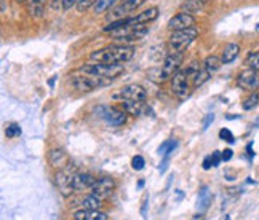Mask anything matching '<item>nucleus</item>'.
<instances>
[{
  "label": "nucleus",
  "mask_w": 259,
  "mask_h": 220,
  "mask_svg": "<svg viewBox=\"0 0 259 220\" xmlns=\"http://www.w3.org/2000/svg\"><path fill=\"white\" fill-rule=\"evenodd\" d=\"M77 2L78 0H61V7L64 12H69V10H72L74 7H77Z\"/></svg>",
  "instance_id": "nucleus-33"
},
{
  "label": "nucleus",
  "mask_w": 259,
  "mask_h": 220,
  "mask_svg": "<svg viewBox=\"0 0 259 220\" xmlns=\"http://www.w3.org/2000/svg\"><path fill=\"white\" fill-rule=\"evenodd\" d=\"M122 102H123V108L133 117L152 115V108L146 104V101H132V99H125Z\"/></svg>",
  "instance_id": "nucleus-14"
},
{
  "label": "nucleus",
  "mask_w": 259,
  "mask_h": 220,
  "mask_svg": "<svg viewBox=\"0 0 259 220\" xmlns=\"http://www.w3.org/2000/svg\"><path fill=\"white\" fill-rule=\"evenodd\" d=\"M21 126H19L18 123H10L8 126H7V129H5V134H7V137L8 139H15V137H18V136H21Z\"/></svg>",
  "instance_id": "nucleus-27"
},
{
  "label": "nucleus",
  "mask_w": 259,
  "mask_h": 220,
  "mask_svg": "<svg viewBox=\"0 0 259 220\" xmlns=\"http://www.w3.org/2000/svg\"><path fill=\"white\" fill-rule=\"evenodd\" d=\"M98 2V0H78L77 2V12H80V13H83V12H87L88 8H92V7H95V4Z\"/></svg>",
  "instance_id": "nucleus-30"
},
{
  "label": "nucleus",
  "mask_w": 259,
  "mask_h": 220,
  "mask_svg": "<svg viewBox=\"0 0 259 220\" xmlns=\"http://www.w3.org/2000/svg\"><path fill=\"white\" fill-rule=\"evenodd\" d=\"M211 199H213V195H211V192H210V188H208V187H202L200 193H198V204H197L198 211H200V212H205L206 209L210 207Z\"/></svg>",
  "instance_id": "nucleus-20"
},
{
  "label": "nucleus",
  "mask_w": 259,
  "mask_h": 220,
  "mask_svg": "<svg viewBox=\"0 0 259 220\" xmlns=\"http://www.w3.org/2000/svg\"><path fill=\"white\" fill-rule=\"evenodd\" d=\"M211 158H213V166L214 168L219 166V164H221V161H223V155H221V152H218V150L211 153Z\"/></svg>",
  "instance_id": "nucleus-34"
},
{
  "label": "nucleus",
  "mask_w": 259,
  "mask_h": 220,
  "mask_svg": "<svg viewBox=\"0 0 259 220\" xmlns=\"http://www.w3.org/2000/svg\"><path fill=\"white\" fill-rule=\"evenodd\" d=\"M115 2H117V0H98V2L95 4V7H93L95 15H103V13H106L109 8H112L115 5Z\"/></svg>",
  "instance_id": "nucleus-24"
},
{
  "label": "nucleus",
  "mask_w": 259,
  "mask_h": 220,
  "mask_svg": "<svg viewBox=\"0 0 259 220\" xmlns=\"http://www.w3.org/2000/svg\"><path fill=\"white\" fill-rule=\"evenodd\" d=\"M78 71L87 72V74H93L98 77H103L107 80H114L118 75L123 74V64H104V63H90L87 66H82Z\"/></svg>",
  "instance_id": "nucleus-4"
},
{
  "label": "nucleus",
  "mask_w": 259,
  "mask_h": 220,
  "mask_svg": "<svg viewBox=\"0 0 259 220\" xmlns=\"http://www.w3.org/2000/svg\"><path fill=\"white\" fill-rule=\"evenodd\" d=\"M48 159H50V164L55 169H63L71 164L69 163V156L63 148H53L48 155Z\"/></svg>",
  "instance_id": "nucleus-16"
},
{
  "label": "nucleus",
  "mask_w": 259,
  "mask_h": 220,
  "mask_svg": "<svg viewBox=\"0 0 259 220\" xmlns=\"http://www.w3.org/2000/svg\"><path fill=\"white\" fill-rule=\"evenodd\" d=\"M52 5H53V8H58V0H53Z\"/></svg>",
  "instance_id": "nucleus-39"
},
{
  "label": "nucleus",
  "mask_w": 259,
  "mask_h": 220,
  "mask_svg": "<svg viewBox=\"0 0 259 220\" xmlns=\"http://www.w3.org/2000/svg\"><path fill=\"white\" fill-rule=\"evenodd\" d=\"M223 64H224V63H223V59H221V58H218V56H214V54L208 56V58L205 59V61H203V67H205L210 74H216V72L219 71V69H221Z\"/></svg>",
  "instance_id": "nucleus-22"
},
{
  "label": "nucleus",
  "mask_w": 259,
  "mask_h": 220,
  "mask_svg": "<svg viewBox=\"0 0 259 220\" xmlns=\"http://www.w3.org/2000/svg\"><path fill=\"white\" fill-rule=\"evenodd\" d=\"M74 177H75V171L72 169L71 164L63 168V169H59L55 176L56 187L59 190V193H61L64 198H69L75 192L74 190Z\"/></svg>",
  "instance_id": "nucleus-6"
},
{
  "label": "nucleus",
  "mask_w": 259,
  "mask_h": 220,
  "mask_svg": "<svg viewBox=\"0 0 259 220\" xmlns=\"http://www.w3.org/2000/svg\"><path fill=\"white\" fill-rule=\"evenodd\" d=\"M144 166H146V159L141 155H136L132 159V168L135 169V171H141V169H144Z\"/></svg>",
  "instance_id": "nucleus-32"
},
{
  "label": "nucleus",
  "mask_w": 259,
  "mask_h": 220,
  "mask_svg": "<svg viewBox=\"0 0 259 220\" xmlns=\"http://www.w3.org/2000/svg\"><path fill=\"white\" fill-rule=\"evenodd\" d=\"M197 37H198V31L195 27L171 31L170 40H168V45H170L171 51H184V49H187V46H191V43Z\"/></svg>",
  "instance_id": "nucleus-5"
},
{
  "label": "nucleus",
  "mask_w": 259,
  "mask_h": 220,
  "mask_svg": "<svg viewBox=\"0 0 259 220\" xmlns=\"http://www.w3.org/2000/svg\"><path fill=\"white\" fill-rule=\"evenodd\" d=\"M176 142L175 141H166L160 145V148H158V153H160L162 156H170L173 152H175V148H176Z\"/></svg>",
  "instance_id": "nucleus-26"
},
{
  "label": "nucleus",
  "mask_w": 259,
  "mask_h": 220,
  "mask_svg": "<svg viewBox=\"0 0 259 220\" xmlns=\"http://www.w3.org/2000/svg\"><path fill=\"white\" fill-rule=\"evenodd\" d=\"M18 2H19V4H26V2H27V0H18Z\"/></svg>",
  "instance_id": "nucleus-40"
},
{
  "label": "nucleus",
  "mask_w": 259,
  "mask_h": 220,
  "mask_svg": "<svg viewBox=\"0 0 259 220\" xmlns=\"http://www.w3.org/2000/svg\"><path fill=\"white\" fill-rule=\"evenodd\" d=\"M210 168H213V158H211V155H208L203 159V169H210Z\"/></svg>",
  "instance_id": "nucleus-37"
},
{
  "label": "nucleus",
  "mask_w": 259,
  "mask_h": 220,
  "mask_svg": "<svg viewBox=\"0 0 259 220\" xmlns=\"http://www.w3.org/2000/svg\"><path fill=\"white\" fill-rule=\"evenodd\" d=\"M246 66L254 69V71H259V51H253L246 56Z\"/></svg>",
  "instance_id": "nucleus-28"
},
{
  "label": "nucleus",
  "mask_w": 259,
  "mask_h": 220,
  "mask_svg": "<svg viewBox=\"0 0 259 220\" xmlns=\"http://www.w3.org/2000/svg\"><path fill=\"white\" fill-rule=\"evenodd\" d=\"M179 8L184 13H200L203 10V2H200V0H184Z\"/></svg>",
  "instance_id": "nucleus-21"
},
{
  "label": "nucleus",
  "mask_w": 259,
  "mask_h": 220,
  "mask_svg": "<svg viewBox=\"0 0 259 220\" xmlns=\"http://www.w3.org/2000/svg\"><path fill=\"white\" fill-rule=\"evenodd\" d=\"M96 182V177L88 173H75L74 177V190L75 192H83V190H92Z\"/></svg>",
  "instance_id": "nucleus-15"
},
{
  "label": "nucleus",
  "mask_w": 259,
  "mask_h": 220,
  "mask_svg": "<svg viewBox=\"0 0 259 220\" xmlns=\"http://www.w3.org/2000/svg\"><path fill=\"white\" fill-rule=\"evenodd\" d=\"M189 75L186 74V71H178L173 77H171V91L178 96V97H187L189 93H191V88H189Z\"/></svg>",
  "instance_id": "nucleus-8"
},
{
  "label": "nucleus",
  "mask_w": 259,
  "mask_h": 220,
  "mask_svg": "<svg viewBox=\"0 0 259 220\" xmlns=\"http://www.w3.org/2000/svg\"><path fill=\"white\" fill-rule=\"evenodd\" d=\"M75 220H109L106 212H101L99 209H80L72 215Z\"/></svg>",
  "instance_id": "nucleus-17"
},
{
  "label": "nucleus",
  "mask_w": 259,
  "mask_h": 220,
  "mask_svg": "<svg viewBox=\"0 0 259 220\" xmlns=\"http://www.w3.org/2000/svg\"><path fill=\"white\" fill-rule=\"evenodd\" d=\"M101 201H103L101 198H98L96 195L90 193V195H87V196L82 198L80 204H82L83 209H99V207H101V204H103Z\"/></svg>",
  "instance_id": "nucleus-23"
},
{
  "label": "nucleus",
  "mask_w": 259,
  "mask_h": 220,
  "mask_svg": "<svg viewBox=\"0 0 259 220\" xmlns=\"http://www.w3.org/2000/svg\"><path fill=\"white\" fill-rule=\"evenodd\" d=\"M114 188H115V181L112 177H99V179H96V182L90 192H92L93 195H96L98 198L106 199L112 195Z\"/></svg>",
  "instance_id": "nucleus-10"
},
{
  "label": "nucleus",
  "mask_w": 259,
  "mask_h": 220,
  "mask_svg": "<svg viewBox=\"0 0 259 220\" xmlns=\"http://www.w3.org/2000/svg\"><path fill=\"white\" fill-rule=\"evenodd\" d=\"M126 115L128 112L125 108H117V107H104V114L103 118L106 120V123L109 126H122L126 122Z\"/></svg>",
  "instance_id": "nucleus-12"
},
{
  "label": "nucleus",
  "mask_w": 259,
  "mask_h": 220,
  "mask_svg": "<svg viewBox=\"0 0 259 220\" xmlns=\"http://www.w3.org/2000/svg\"><path fill=\"white\" fill-rule=\"evenodd\" d=\"M71 83L77 91L90 93V91H95V89L106 86L109 83V80L103 78V77H98V75H93V74H87V72L78 71L77 74H74L71 77Z\"/></svg>",
  "instance_id": "nucleus-3"
},
{
  "label": "nucleus",
  "mask_w": 259,
  "mask_h": 220,
  "mask_svg": "<svg viewBox=\"0 0 259 220\" xmlns=\"http://www.w3.org/2000/svg\"><path fill=\"white\" fill-rule=\"evenodd\" d=\"M257 104H259V94L253 93L250 97H246L245 101H243V110H251V108H254Z\"/></svg>",
  "instance_id": "nucleus-29"
},
{
  "label": "nucleus",
  "mask_w": 259,
  "mask_h": 220,
  "mask_svg": "<svg viewBox=\"0 0 259 220\" xmlns=\"http://www.w3.org/2000/svg\"><path fill=\"white\" fill-rule=\"evenodd\" d=\"M213 122H214V114H208L206 118H205V122H203V128H202L203 131H206V129L210 128V125H211Z\"/></svg>",
  "instance_id": "nucleus-35"
},
{
  "label": "nucleus",
  "mask_w": 259,
  "mask_h": 220,
  "mask_svg": "<svg viewBox=\"0 0 259 220\" xmlns=\"http://www.w3.org/2000/svg\"><path fill=\"white\" fill-rule=\"evenodd\" d=\"M147 204H149V203H147V196H146V198H144V201H143V207H141V214H143L144 218L147 217Z\"/></svg>",
  "instance_id": "nucleus-38"
},
{
  "label": "nucleus",
  "mask_w": 259,
  "mask_h": 220,
  "mask_svg": "<svg viewBox=\"0 0 259 220\" xmlns=\"http://www.w3.org/2000/svg\"><path fill=\"white\" fill-rule=\"evenodd\" d=\"M237 83L240 88L246 89V91H256L259 88V75H257V71L254 69H246V71L240 72L237 78Z\"/></svg>",
  "instance_id": "nucleus-11"
},
{
  "label": "nucleus",
  "mask_w": 259,
  "mask_h": 220,
  "mask_svg": "<svg viewBox=\"0 0 259 220\" xmlns=\"http://www.w3.org/2000/svg\"><path fill=\"white\" fill-rule=\"evenodd\" d=\"M183 61H184V51H171L165 58V61L160 67H154L147 72V77L155 83H163L166 80H171V77L181 69Z\"/></svg>",
  "instance_id": "nucleus-2"
},
{
  "label": "nucleus",
  "mask_w": 259,
  "mask_h": 220,
  "mask_svg": "<svg viewBox=\"0 0 259 220\" xmlns=\"http://www.w3.org/2000/svg\"><path fill=\"white\" fill-rule=\"evenodd\" d=\"M210 75H211V74L208 72L205 67H203V69H198L197 74L192 77V78H194V86H195V88H200L205 82H208V78H210Z\"/></svg>",
  "instance_id": "nucleus-25"
},
{
  "label": "nucleus",
  "mask_w": 259,
  "mask_h": 220,
  "mask_svg": "<svg viewBox=\"0 0 259 220\" xmlns=\"http://www.w3.org/2000/svg\"><path fill=\"white\" fill-rule=\"evenodd\" d=\"M147 0H123L122 4H118L117 7L112 8V12L109 13L107 19L109 21H117V19H123V18H128V15H132L133 12L139 7H143Z\"/></svg>",
  "instance_id": "nucleus-7"
},
{
  "label": "nucleus",
  "mask_w": 259,
  "mask_h": 220,
  "mask_svg": "<svg viewBox=\"0 0 259 220\" xmlns=\"http://www.w3.org/2000/svg\"><path fill=\"white\" fill-rule=\"evenodd\" d=\"M219 139H223V141H226L229 144L235 142V137H234L232 131H231V129H227V128H223L221 131H219Z\"/></svg>",
  "instance_id": "nucleus-31"
},
{
  "label": "nucleus",
  "mask_w": 259,
  "mask_h": 220,
  "mask_svg": "<svg viewBox=\"0 0 259 220\" xmlns=\"http://www.w3.org/2000/svg\"><path fill=\"white\" fill-rule=\"evenodd\" d=\"M135 56V48L132 45L115 43L101 49H96L90 54V61L104 64H125Z\"/></svg>",
  "instance_id": "nucleus-1"
},
{
  "label": "nucleus",
  "mask_w": 259,
  "mask_h": 220,
  "mask_svg": "<svg viewBox=\"0 0 259 220\" xmlns=\"http://www.w3.org/2000/svg\"><path fill=\"white\" fill-rule=\"evenodd\" d=\"M194 26H195V18L191 13H184V12L175 15L168 21V29L170 31H179V29H187Z\"/></svg>",
  "instance_id": "nucleus-13"
},
{
  "label": "nucleus",
  "mask_w": 259,
  "mask_h": 220,
  "mask_svg": "<svg viewBox=\"0 0 259 220\" xmlns=\"http://www.w3.org/2000/svg\"><path fill=\"white\" fill-rule=\"evenodd\" d=\"M221 155H223V161H229V159L234 156V152H232L231 148H226V150H223V152H221Z\"/></svg>",
  "instance_id": "nucleus-36"
},
{
  "label": "nucleus",
  "mask_w": 259,
  "mask_h": 220,
  "mask_svg": "<svg viewBox=\"0 0 259 220\" xmlns=\"http://www.w3.org/2000/svg\"><path fill=\"white\" fill-rule=\"evenodd\" d=\"M114 99H120V101H125V99H132V101H146L147 93H146V89L139 85H126L120 89V91L114 94Z\"/></svg>",
  "instance_id": "nucleus-9"
},
{
  "label": "nucleus",
  "mask_w": 259,
  "mask_h": 220,
  "mask_svg": "<svg viewBox=\"0 0 259 220\" xmlns=\"http://www.w3.org/2000/svg\"><path fill=\"white\" fill-rule=\"evenodd\" d=\"M48 0H27L26 8L32 18H42L45 15V7Z\"/></svg>",
  "instance_id": "nucleus-18"
},
{
  "label": "nucleus",
  "mask_w": 259,
  "mask_h": 220,
  "mask_svg": "<svg viewBox=\"0 0 259 220\" xmlns=\"http://www.w3.org/2000/svg\"><path fill=\"white\" fill-rule=\"evenodd\" d=\"M200 2H203V4H206V2H210V0H200Z\"/></svg>",
  "instance_id": "nucleus-41"
},
{
  "label": "nucleus",
  "mask_w": 259,
  "mask_h": 220,
  "mask_svg": "<svg viewBox=\"0 0 259 220\" xmlns=\"http://www.w3.org/2000/svg\"><path fill=\"white\" fill-rule=\"evenodd\" d=\"M238 53H240V45H238V43H227L224 46V49H223V56H221L223 63L224 64L234 63L237 59V56H238Z\"/></svg>",
  "instance_id": "nucleus-19"
}]
</instances>
